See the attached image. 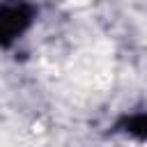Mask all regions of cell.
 Here are the masks:
<instances>
[{
    "mask_svg": "<svg viewBox=\"0 0 147 147\" xmlns=\"http://www.w3.org/2000/svg\"><path fill=\"white\" fill-rule=\"evenodd\" d=\"M37 18V7L30 2H0V48L21 39Z\"/></svg>",
    "mask_w": 147,
    "mask_h": 147,
    "instance_id": "obj_1",
    "label": "cell"
},
{
    "mask_svg": "<svg viewBox=\"0 0 147 147\" xmlns=\"http://www.w3.org/2000/svg\"><path fill=\"white\" fill-rule=\"evenodd\" d=\"M115 131L126 133V136H133V138H140V140H147V113L124 115L115 124Z\"/></svg>",
    "mask_w": 147,
    "mask_h": 147,
    "instance_id": "obj_2",
    "label": "cell"
}]
</instances>
